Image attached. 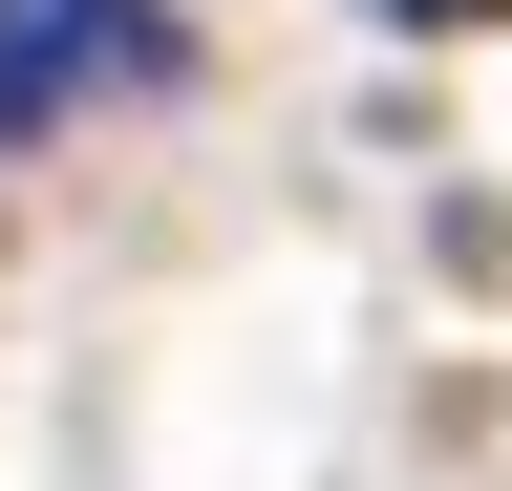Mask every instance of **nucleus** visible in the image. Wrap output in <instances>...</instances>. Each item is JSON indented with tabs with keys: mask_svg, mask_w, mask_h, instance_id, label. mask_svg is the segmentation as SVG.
Returning <instances> with one entry per match:
<instances>
[{
	"mask_svg": "<svg viewBox=\"0 0 512 491\" xmlns=\"http://www.w3.org/2000/svg\"><path fill=\"white\" fill-rule=\"evenodd\" d=\"M363 22H406V43H491L512 0H363Z\"/></svg>",
	"mask_w": 512,
	"mask_h": 491,
	"instance_id": "nucleus-2",
	"label": "nucleus"
},
{
	"mask_svg": "<svg viewBox=\"0 0 512 491\" xmlns=\"http://www.w3.org/2000/svg\"><path fill=\"white\" fill-rule=\"evenodd\" d=\"M128 43H150L128 0H0V150H22V129H64V107H86Z\"/></svg>",
	"mask_w": 512,
	"mask_h": 491,
	"instance_id": "nucleus-1",
	"label": "nucleus"
}]
</instances>
